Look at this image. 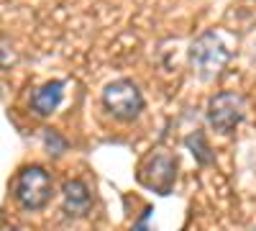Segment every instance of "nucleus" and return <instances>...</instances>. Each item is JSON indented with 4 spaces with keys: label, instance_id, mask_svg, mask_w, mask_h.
I'll list each match as a JSON object with an SVG mask.
<instances>
[{
    "label": "nucleus",
    "instance_id": "f257e3e1",
    "mask_svg": "<svg viewBox=\"0 0 256 231\" xmlns=\"http://www.w3.org/2000/svg\"><path fill=\"white\" fill-rule=\"evenodd\" d=\"M230 62V47L226 44L223 34L202 31L190 47V67L202 82H212L223 75Z\"/></svg>",
    "mask_w": 256,
    "mask_h": 231
},
{
    "label": "nucleus",
    "instance_id": "f03ea898",
    "mask_svg": "<svg viewBox=\"0 0 256 231\" xmlns=\"http://www.w3.org/2000/svg\"><path fill=\"white\" fill-rule=\"evenodd\" d=\"M54 195V177L41 164L24 167L13 180V198L26 213H38Z\"/></svg>",
    "mask_w": 256,
    "mask_h": 231
},
{
    "label": "nucleus",
    "instance_id": "7ed1b4c3",
    "mask_svg": "<svg viewBox=\"0 0 256 231\" xmlns=\"http://www.w3.org/2000/svg\"><path fill=\"white\" fill-rule=\"evenodd\" d=\"M102 106L118 121H136L146 108V100L134 80H113L102 90Z\"/></svg>",
    "mask_w": 256,
    "mask_h": 231
},
{
    "label": "nucleus",
    "instance_id": "20e7f679",
    "mask_svg": "<svg viewBox=\"0 0 256 231\" xmlns=\"http://www.w3.org/2000/svg\"><path fill=\"white\" fill-rule=\"evenodd\" d=\"M244 118H246V98L244 95L233 93V90H223V93H216L210 98L208 123L212 131L228 136L238 129Z\"/></svg>",
    "mask_w": 256,
    "mask_h": 231
},
{
    "label": "nucleus",
    "instance_id": "39448f33",
    "mask_svg": "<svg viewBox=\"0 0 256 231\" xmlns=\"http://www.w3.org/2000/svg\"><path fill=\"white\" fill-rule=\"evenodd\" d=\"M136 177L144 187L154 190L156 195H169L177 182V159L169 152H152L138 164Z\"/></svg>",
    "mask_w": 256,
    "mask_h": 231
},
{
    "label": "nucleus",
    "instance_id": "423d86ee",
    "mask_svg": "<svg viewBox=\"0 0 256 231\" xmlns=\"http://www.w3.org/2000/svg\"><path fill=\"white\" fill-rule=\"evenodd\" d=\"M64 88H67L64 80H49L41 88H36L34 95H31V111L36 116H41V118L52 116L62 106V100H64Z\"/></svg>",
    "mask_w": 256,
    "mask_h": 231
},
{
    "label": "nucleus",
    "instance_id": "0eeeda50",
    "mask_svg": "<svg viewBox=\"0 0 256 231\" xmlns=\"http://www.w3.org/2000/svg\"><path fill=\"white\" fill-rule=\"evenodd\" d=\"M62 203H64V213L84 216V213H90L92 193L82 180H67L62 185Z\"/></svg>",
    "mask_w": 256,
    "mask_h": 231
},
{
    "label": "nucleus",
    "instance_id": "6e6552de",
    "mask_svg": "<svg viewBox=\"0 0 256 231\" xmlns=\"http://www.w3.org/2000/svg\"><path fill=\"white\" fill-rule=\"evenodd\" d=\"M184 144H187V149L192 152V157H195L200 164H212L216 162V157H212V152H210V144H208L202 131H192L184 139Z\"/></svg>",
    "mask_w": 256,
    "mask_h": 231
},
{
    "label": "nucleus",
    "instance_id": "1a4fd4ad",
    "mask_svg": "<svg viewBox=\"0 0 256 231\" xmlns=\"http://www.w3.org/2000/svg\"><path fill=\"white\" fill-rule=\"evenodd\" d=\"M41 141H44L46 152L54 154V157L67 152V139H64L59 131H54V129H44V131H41Z\"/></svg>",
    "mask_w": 256,
    "mask_h": 231
},
{
    "label": "nucleus",
    "instance_id": "9d476101",
    "mask_svg": "<svg viewBox=\"0 0 256 231\" xmlns=\"http://www.w3.org/2000/svg\"><path fill=\"white\" fill-rule=\"evenodd\" d=\"M148 216H152V211H148V208H146V211L141 213V218L131 226V231H154V228H148Z\"/></svg>",
    "mask_w": 256,
    "mask_h": 231
},
{
    "label": "nucleus",
    "instance_id": "9b49d317",
    "mask_svg": "<svg viewBox=\"0 0 256 231\" xmlns=\"http://www.w3.org/2000/svg\"><path fill=\"white\" fill-rule=\"evenodd\" d=\"M0 231H20V228H16V226H0Z\"/></svg>",
    "mask_w": 256,
    "mask_h": 231
},
{
    "label": "nucleus",
    "instance_id": "f8f14e48",
    "mask_svg": "<svg viewBox=\"0 0 256 231\" xmlns=\"http://www.w3.org/2000/svg\"><path fill=\"white\" fill-rule=\"evenodd\" d=\"M254 59H256V52H254Z\"/></svg>",
    "mask_w": 256,
    "mask_h": 231
}]
</instances>
